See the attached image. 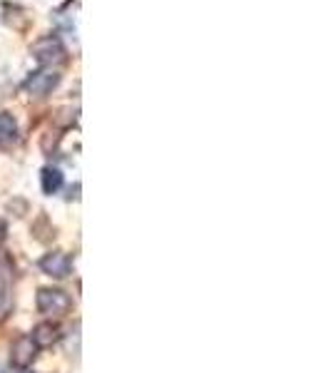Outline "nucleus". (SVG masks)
I'll list each match as a JSON object with an SVG mask.
<instances>
[{"mask_svg":"<svg viewBox=\"0 0 331 373\" xmlns=\"http://www.w3.org/2000/svg\"><path fill=\"white\" fill-rule=\"evenodd\" d=\"M60 82V75H57L52 67H43V70H35L30 77L26 80V90L35 97H45L47 92H52Z\"/></svg>","mask_w":331,"mask_h":373,"instance_id":"7ed1b4c3","label":"nucleus"},{"mask_svg":"<svg viewBox=\"0 0 331 373\" xmlns=\"http://www.w3.org/2000/svg\"><path fill=\"white\" fill-rule=\"evenodd\" d=\"M0 373H6V371H3V368H0Z\"/></svg>","mask_w":331,"mask_h":373,"instance_id":"9d476101","label":"nucleus"},{"mask_svg":"<svg viewBox=\"0 0 331 373\" xmlns=\"http://www.w3.org/2000/svg\"><path fill=\"white\" fill-rule=\"evenodd\" d=\"M40 269L52 279H65L70 274V259L62 252H50L40 259Z\"/></svg>","mask_w":331,"mask_h":373,"instance_id":"39448f33","label":"nucleus"},{"mask_svg":"<svg viewBox=\"0 0 331 373\" xmlns=\"http://www.w3.org/2000/svg\"><path fill=\"white\" fill-rule=\"evenodd\" d=\"M16 135H18L16 120H13L11 115H6V112H0V142L16 140Z\"/></svg>","mask_w":331,"mask_h":373,"instance_id":"6e6552de","label":"nucleus"},{"mask_svg":"<svg viewBox=\"0 0 331 373\" xmlns=\"http://www.w3.org/2000/svg\"><path fill=\"white\" fill-rule=\"evenodd\" d=\"M38 308L45 316H65L70 308V296L60 289H40L38 291Z\"/></svg>","mask_w":331,"mask_h":373,"instance_id":"f03ea898","label":"nucleus"},{"mask_svg":"<svg viewBox=\"0 0 331 373\" xmlns=\"http://www.w3.org/2000/svg\"><path fill=\"white\" fill-rule=\"evenodd\" d=\"M35 353H38V346L33 343L30 336H21L16 338L11 348V363L16 368H28L33 361H35Z\"/></svg>","mask_w":331,"mask_h":373,"instance_id":"20e7f679","label":"nucleus"},{"mask_svg":"<svg viewBox=\"0 0 331 373\" xmlns=\"http://www.w3.org/2000/svg\"><path fill=\"white\" fill-rule=\"evenodd\" d=\"M6 306H8V294L3 291V289H0V313L6 311Z\"/></svg>","mask_w":331,"mask_h":373,"instance_id":"1a4fd4ad","label":"nucleus"},{"mask_svg":"<svg viewBox=\"0 0 331 373\" xmlns=\"http://www.w3.org/2000/svg\"><path fill=\"white\" fill-rule=\"evenodd\" d=\"M65 45L57 40L55 35H47V38H40V40L33 45V57L40 62L43 67H52V65H60L65 60Z\"/></svg>","mask_w":331,"mask_h":373,"instance_id":"f257e3e1","label":"nucleus"},{"mask_svg":"<svg viewBox=\"0 0 331 373\" xmlns=\"http://www.w3.org/2000/svg\"><path fill=\"white\" fill-rule=\"evenodd\" d=\"M33 343L40 348H47L52 346V343L60 341V328H57V323L52 321H45V323H38L35 328H33Z\"/></svg>","mask_w":331,"mask_h":373,"instance_id":"423d86ee","label":"nucleus"},{"mask_svg":"<svg viewBox=\"0 0 331 373\" xmlns=\"http://www.w3.org/2000/svg\"><path fill=\"white\" fill-rule=\"evenodd\" d=\"M62 186V174L60 169H52V167H45L43 169V192L45 194H55Z\"/></svg>","mask_w":331,"mask_h":373,"instance_id":"0eeeda50","label":"nucleus"}]
</instances>
